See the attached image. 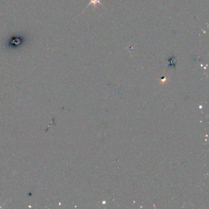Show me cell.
Returning <instances> with one entry per match:
<instances>
[{
	"instance_id": "cell-1",
	"label": "cell",
	"mask_w": 209,
	"mask_h": 209,
	"mask_svg": "<svg viewBox=\"0 0 209 209\" xmlns=\"http://www.w3.org/2000/svg\"><path fill=\"white\" fill-rule=\"evenodd\" d=\"M98 4H99L100 5H102V3H101V0H90V3L88 4V6H90V5H94L95 7L96 6V5H98Z\"/></svg>"
}]
</instances>
